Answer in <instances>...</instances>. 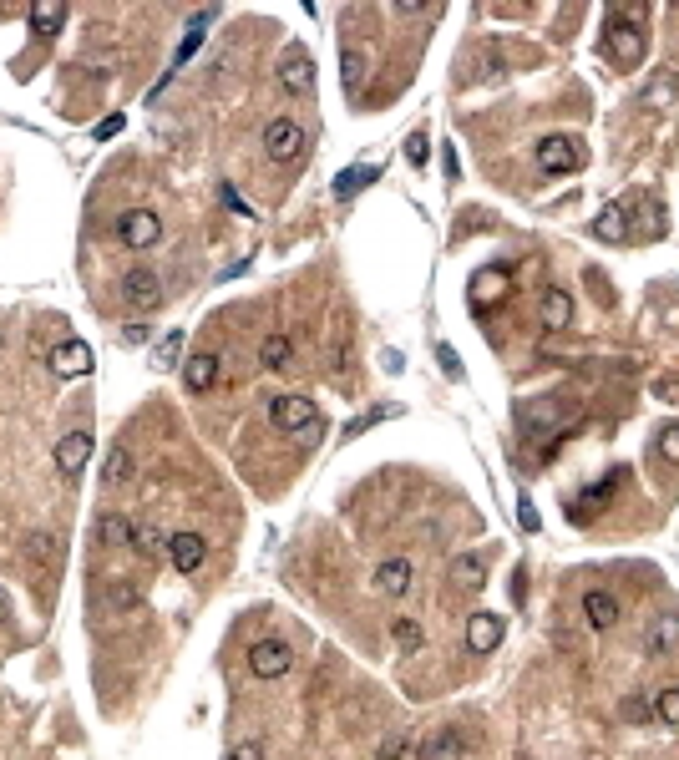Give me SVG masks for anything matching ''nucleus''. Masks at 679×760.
<instances>
[{
  "label": "nucleus",
  "mask_w": 679,
  "mask_h": 760,
  "mask_svg": "<svg viewBox=\"0 0 679 760\" xmlns=\"http://www.w3.org/2000/svg\"><path fill=\"white\" fill-rule=\"evenodd\" d=\"M644 16H649L644 6H624V11L614 6V11H609V51H614L619 61H629V66H634V61L644 56V46H649Z\"/></svg>",
  "instance_id": "nucleus-1"
},
{
  "label": "nucleus",
  "mask_w": 679,
  "mask_h": 760,
  "mask_svg": "<svg viewBox=\"0 0 679 760\" xmlns=\"http://www.w3.org/2000/svg\"><path fill=\"white\" fill-rule=\"evenodd\" d=\"M578 163H583V142H578V137H563V132H558V137H543V142H538V168H543L548 178H563V173H573Z\"/></svg>",
  "instance_id": "nucleus-2"
},
{
  "label": "nucleus",
  "mask_w": 679,
  "mask_h": 760,
  "mask_svg": "<svg viewBox=\"0 0 679 760\" xmlns=\"http://www.w3.org/2000/svg\"><path fill=\"white\" fill-rule=\"evenodd\" d=\"M117 239H122L127 249H153V244L163 239V223H158L153 208H127V213L117 218Z\"/></svg>",
  "instance_id": "nucleus-3"
},
{
  "label": "nucleus",
  "mask_w": 679,
  "mask_h": 760,
  "mask_svg": "<svg viewBox=\"0 0 679 760\" xmlns=\"http://www.w3.org/2000/svg\"><path fill=\"white\" fill-rule=\"evenodd\" d=\"M269 416H274L279 431H310V436H320V411H315L310 396H274Z\"/></svg>",
  "instance_id": "nucleus-4"
},
{
  "label": "nucleus",
  "mask_w": 679,
  "mask_h": 760,
  "mask_svg": "<svg viewBox=\"0 0 679 760\" xmlns=\"http://www.w3.org/2000/svg\"><path fill=\"white\" fill-rule=\"evenodd\" d=\"M264 152L274 163H294L299 152H305V127H299L294 117H274L269 127H264Z\"/></svg>",
  "instance_id": "nucleus-5"
},
{
  "label": "nucleus",
  "mask_w": 679,
  "mask_h": 760,
  "mask_svg": "<svg viewBox=\"0 0 679 760\" xmlns=\"http://www.w3.org/2000/svg\"><path fill=\"white\" fill-rule=\"evenodd\" d=\"M249 669H254V679H284L294 669V649L284 639H259L249 649Z\"/></svg>",
  "instance_id": "nucleus-6"
},
{
  "label": "nucleus",
  "mask_w": 679,
  "mask_h": 760,
  "mask_svg": "<svg viewBox=\"0 0 679 760\" xmlns=\"http://www.w3.org/2000/svg\"><path fill=\"white\" fill-rule=\"evenodd\" d=\"M122 299L132 304L137 315L158 310V304H163V279L153 269H132V274H122Z\"/></svg>",
  "instance_id": "nucleus-7"
},
{
  "label": "nucleus",
  "mask_w": 679,
  "mask_h": 760,
  "mask_svg": "<svg viewBox=\"0 0 679 760\" xmlns=\"http://www.w3.org/2000/svg\"><path fill=\"white\" fill-rule=\"evenodd\" d=\"M624 234H634V239H659L664 234V208H659V198H634L629 208H624Z\"/></svg>",
  "instance_id": "nucleus-8"
},
{
  "label": "nucleus",
  "mask_w": 679,
  "mask_h": 760,
  "mask_svg": "<svg viewBox=\"0 0 679 760\" xmlns=\"http://www.w3.org/2000/svg\"><path fill=\"white\" fill-rule=\"evenodd\" d=\"M92 431H66L61 441H56V472L61 477H82V467L92 462Z\"/></svg>",
  "instance_id": "nucleus-9"
},
{
  "label": "nucleus",
  "mask_w": 679,
  "mask_h": 760,
  "mask_svg": "<svg viewBox=\"0 0 679 760\" xmlns=\"http://www.w3.org/2000/svg\"><path fill=\"white\" fill-rule=\"evenodd\" d=\"M51 370H56L61 380H82V375H92V345H87V340H66V345H56V350H51Z\"/></svg>",
  "instance_id": "nucleus-10"
},
{
  "label": "nucleus",
  "mask_w": 679,
  "mask_h": 760,
  "mask_svg": "<svg viewBox=\"0 0 679 760\" xmlns=\"http://www.w3.org/2000/svg\"><path fill=\"white\" fill-rule=\"evenodd\" d=\"M163 553H168V563H173L178 573H198L203 558H208V543L198 538V532H173Z\"/></svg>",
  "instance_id": "nucleus-11"
},
{
  "label": "nucleus",
  "mask_w": 679,
  "mask_h": 760,
  "mask_svg": "<svg viewBox=\"0 0 679 760\" xmlns=\"http://www.w3.org/2000/svg\"><path fill=\"white\" fill-rule=\"evenodd\" d=\"M279 87L284 92H310L315 87V61H310V51H284V61H279Z\"/></svg>",
  "instance_id": "nucleus-12"
},
{
  "label": "nucleus",
  "mask_w": 679,
  "mask_h": 760,
  "mask_svg": "<svg viewBox=\"0 0 679 760\" xmlns=\"http://www.w3.org/2000/svg\"><path fill=\"white\" fill-rule=\"evenodd\" d=\"M462 750H467V740L457 730H431V735H421L416 760H462Z\"/></svg>",
  "instance_id": "nucleus-13"
},
{
  "label": "nucleus",
  "mask_w": 679,
  "mask_h": 760,
  "mask_svg": "<svg viewBox=\"0 0 679 760\" xmlns=\"http://www.w3.org/2000/svg\"><path fill=\"white\" fill-rule=\"evenodd\" d=\"M502 644V619L497 614H472L467 619V649L472 654H492Z\"/></svg>",
  "instance_id": "nucleus-14"
},
{
  "label": "nucleus",
  "mask_w": 679,
  "mask_h": 760,
  "mask_svg": "<svg viewBox=\"0 0 679 760\" xmlns=\"http://www.w3.org/2000/svg\"><path fill=\"white\" fill-rule=\"evenodd\" d=\"M97 543H102V548H132V543H137V522L122 517V512L97 517Z\"/></svg>",
  "instance_id": "nucleus-15"
},
{
  "label": "nucleus",
  "mask_w": 679,
  "mask_h": 760,
  "mask_svg": "<svg viewBox=\"0 0 679 760\" xmlns=\"http://www.w3.org/2000/svg\"><path fill=\"white\" fill-rule=\"evenodd\" d=\"M26 21H31L36 36H56L66 26V6H61V0H36V6L26 11Z\"/></svg>",
  "instance_id": "nucleus-16"
},
{
  "label": "nucleus",
  "mask_w": 679,
  "mask_h": 760,
  "mask_svg": "<svg viewBox=\"0 0 679 760\" xmlns=\"http://www.w3.org/2000/svg\"><path fill=\"white\" fill-rule=\"evenodd\" d=\"M583 614H588V624H593V629H614V624H619V598L598 588V593H588V598H583Z\"/></svg>",
  "instance_id": "nucleus-17"
},
{
  "label": "nucleus",
  "mask_w": 679,
  "mask_h": 760,
  "mask_svg": "<svg viewBox=\"0 0 679 760\" xmlns=\"http://www.w3.org/2000/svg\"><path fill=\"white\" fill-rule=\"evenodd\" d=\"M406 583H411V563L406 558H386L381 568H375V588H381L386 598H401Z\"/></svg>",
  "instance_id": "nucleus-18"
},
{
  "label": "nucleus",
  "mask_w": 679,
  "mask_h": 760,
  "mask_svg": "<svg viewBox=\"0 0 679 760\" xmlns=\"http://www.w3.org/2000/svg\"><path fill=\"white\" fill-rule=\"evenodd\" d=\"M573 320V294L568 289H548L543 294V330H568Z\"/></svg>",
  "instance_id": "nucleus-19"
},
{
  "label": "nucleus",
  "mask_w": 679,
  "mask_h": 760,
  "mask_svg": "<svg viewBox=\"0 0 679 760\" xmlns=\"http://www.w3.org/2000/svg\"><path fill=\"white\" fill-rule=\"evenodd\" d=\"M183 380H188V391H193V396L213 391V386H218V355H193V360H188V370H183Z\"/></svg>",
  "instance_id": "nucleus-20"
},
{
  "label": "nucleus",
  "mask_w": 679,
  "mask_h": 760,
  "mask_svg": "<svg viewBox=\"0 0 679 760\" xmlns=\"http://www.w3.org/2000/svg\"><path fill=\"white\" fill-rule=\"evenodd\" d=\"M132 472H137L132 451H127V446H112V451H107V462H102V482H107V487H122Z\"/></svg>",
  "instance_id": "nucleus-21"
},
{
  "label": "nucleus",
  "mask_w": 679,
  "mask_h": 760,
  "mask_svg": "<svg viewBox=\"0 0 679 760\" xmlns=\"http://www.w3.org/2000/svg\"><path fill=\"white\" fill-rule=\"evenodd\" d=\"M340 71H345V87L360 92V87H365V71H370V56H365L360 46H345V51H340Z\"/></svg>",
  "instance_id": "nucleus-22"
},
{
  "label": "nucleus",
  "mask_w": 679,
  "mask_h": 760,
  "mask_svg": "<svg viewBox=\"0 0 679 760\" xmlns=\"http://www.w3.org/2000/svg\"><path fill=\"white\" fill-rule=\"evenodd\" d=\"M593 234L603 239V244H619L624 239V203H609L598 218H593Z\"/></svg>",
  "instance_id": "nucleus-23"
},
{
  "label": "nucleus",
  "mask_w": 679,
  "mask_h": 760,
  "mask_svg": "<svg viewBox=\"0 0 679 760\" xmlns=\"http://www.w3.org/2000/svg\"><path fill=\"white\" fill-rule=\"evenodd\" d=\"M213 16H218V11L208 6V11H198V16L188 21V36H183V46H178V56H173V71H178V66H183V61L198 51V41H203V31H208V21H213Z\"/></svg>",
  "instance_id": "nucleus-24"
},
{
  "label": "nucleus",
  "mask_w": 679,
  "mask_h": 760,
  "mask_svg": "<svg viewBox=\"0 0 679 760\" xmlns=\"http://www.w3.org/2000/svg\"><path fill=\"white\" fill-rule=\"evenodd\" d=\"M375 178H381V168H345V173L335 178V193H340V198H350V193H360V188H370Z\"/></svg>",
  "instance_id": "nucleus-25"
},
{
  "label": "nucleus",
  "mask_w": 679,
  "mask_h": 760,
  "mask_svg": "<svg viewBox=\"0 0 679 760\" xmlns=\"http://www.w3.org/2000/svg\"><path fill=\"white\" fill-rule=\"evenodd\" d=\"M289 355H294V345H289V335H269V340H264V350H259V360H264V370H284V365H289Z\"/></svg>",
  "instance_id": "nucleus-26"
},
{
  "label": "nucleus",
  "mask_w": 679,
  "mask_h": 760,
  "mask_svg": "<svg viewBox=\"0 0 679 760\" xmlns=\"http://www.w3.org/2000/svg\"><path fill=\"white\" fill-rule=\"evenodd\" d=\"M669 644H679V614H669V619H659V624L649 629V649H654V654H664Z\"/></svg>",
  "instance_id": "nucleus-27"
},
{
  "label": "nucleus",
  "mask_w": 679,
  "mask_h": 760,
  "mask_svg": "<svg viewBox=\"0 0 679 760\" xmlns=\"http://www.w3.org/2000/svg\"><path fill=\"white\" fill-rule=\"evenodd\" d=\"M492 294H507V274H497V269H487V279L472 284V299H477V304H487Z\"/></svg>",
  "instance_id": "nucleus-28"
},
{
  "label": "nucleus",
  "mask_w": 679,
  "mask_h": 760,
  "mask_svg": "<svg viewBox=\"0 0 679 760\" xmlns=\"http://www.w3.org/2000/svg\"><path fill=\"white\" fill-rule=\"evenodd\" d=\"M614 487H619V472H609V477H603V482H598V487H593V492L578 502V517H583V512H593L598 502H609V492H614Z\"/></svg>",
  "instance_id": "nucleus-29"
},
{
  "label": "nucleus",
  "mask_w": 679,
  "mask_h": 760,
  "mask_svg": "<svg viewBox=\"0 0 679 760\" xmlns=\"http://www.w3.org/2000/svg\"><path fill=\"white\" fill-rule=\"evenodd\" d=\"M654 720H664V725H679V690H664V695H654Z\"/></svg>",
  "instance_id": "nucleus-30"
},
{
  "label": "nucleus",
  "mask_w": 679,
  "mask_h": 760,
  "mask_svg": "<svg viewBox=\"0 0 679 760\" xmlns=\"http://www.w3.org/2000/svg\"><path fill=\"white\" fill-rule=\"evenodd\" d=\"M482 578H487V568H482L477 558H462V563H457V583H462V588H482Z\"/></svg>",
  "instance_id": "nucleus-31"
},
{
  "label": "nucleus",
  "mask_w": 679,
  "mask_h": 760,
  "mask_svg": "<svg viewBox=\"0 0 679 760\" xmlns=\"http://www.w3.org/2000/svg\"><path fill=\"white\" fill-rule=\"evenodd\" d=\"M522 426H527V431H538V426L548 431V426H553V406H527V411H522Z\"/></svg>",
  "instance_id": "nucleus-32"
},
{
  "label": "nucleus",
  "mask_w": 679,
  "mask_h": 760,
  "mask_svg": "<svg viewBox=\"0 0 679 760\" xmlns=\"http://www.w3.org/2000/svg\"><path fill=\"white\" fill-rule=\"evenodd\" d=\"M669 97H674V76H654L649 92H644V102L654 107V102H669Z\"/></svg>",
  "instance_id": "nucleus-33"
},
{
  "label": "nucleus",
  "mask_w": 679,
  "mask_h": 760,
  "mask_svg": "<svg viewBox=\"0 0 679 760\" xmlns=\"http://www.w3.org/2000/svg\"><path fill=\"white\" fill-rule=\"evenodd\" d=\"M396 644H401V649H406V654H411V649H416V644H421V629H416V624H411V619H401V624H396Z\"/></svg>",
  "instance_id": "nucleus-34"
},
{
  "label": "nucleus",
  "mask_w": 679,
  "mask_h": 760,
  "mask_svg": "<svg viewBox=\"0 0 679 760\" xmlns=\"http://www.w3.org/2000/svg\"><path fill=\"white\" fill-rule=\"evenodd\" d=\"M517 522H522L527 532H538V507H533V502H527V497L517 502Z\"/></svg>",
  "instance_id": "nucleus-35"
},
{
  "label": "nucleus",
  "mask_w": 679,
  "mask_h": 760,
  "mask_svg": "<svg viewBox=\"0 0 679 760\" xmlns=\"http://www.w3.org/2000/svg\"><path fill=\"white\" fill-rule=\"evenodd\" d=\"M406 158H411V163H416V168H421V163H426V132H416V137H411V142H406Z\"/></svg>",
  "instance_id": "nucleus-36"
},
{
  "label": "nucleus",
  "mask_w": 679,
  "mask_h": 760,
  "mask_svg": "<svg viewBox=\"0 0 679 760\" xmlns=\"http://www.w3.org/2000/svg\"><path fill=\"white\" fill-rule=\"evenodd\" d=\"M122 340H127V345H137V340H147V325H142V320H132V325H122Z\"/></svg>",
  "instance_id": "nucleus-37"
},
{
  "label": "nucleus",
  "mask_w": 679,
  "mask_h": 760,
  "mask_svg": "<svg viewBox=\"0 0 679 760\" xmlns=\"http://www.w3.org/2000/svg\"><path fill=\"white\" fill-rule=\"evenodd\" d=\"M178 350H183V335H163V345H158V355H163V360H173Z\"/></svg>",
  "instance_id": "nucleus-38"
},
{
  "label": "nucleus",
  "mask_w": 679,
  "mask_h": 760,
  "mask_svg": "<svg viewBox=\"0 0 679 760\" xmlns=\"http://www.w3.org/2000/svg\"><path fill=\"white\" fill-rule=\"evenodd\" d=\"M122 132V117H107L102 127H92V137H117Z\"/></svg>",
  "instance_id": "nucleus-39"
},
{
  "label": "nucleus",
  "mask_w": 679,
  "mask_h": 760,
  "mask_svg": "<svg viewBox=\"0 0 679 760\" xmlns=\"http://www.w3.org/2000/svg\"><path fill=\"white\" fill-rule=\"evenodd\" d=\"M229 760H264V745H239Z\"/></svg>",
  "instance_id": "nucleus-40"
},
{
  "label": "nucleus",
  "mask_w": 679,
  "mask_h": 760,
  "mask_svg": "<svg viewBox=\"0 0 679 760\" xmlns=\"http://www.w3.org/2000/svg\"><path fill=\"white\" fill-rule=\"evenodd\" d=\"M664 456H669V462H679V426L664 436Z\"/></svg>",
  "instance_id": "nucleus-41"
},
{
  "label": "nucleus",
  "mask_w": 679,
  "mask_h": 760,
  "mask_svg": "<svg viewBox=\"0 0 679 760\" xmlns=\"http://www.w3.org/2000/svg\"><path fill=\"white\" fill-rule=\"evenodd\" d=\"M11 619V603H6V593H0V624H6Z\"/></svg>",
  "instance_id": "nucleus-42"
}]
</instances>
